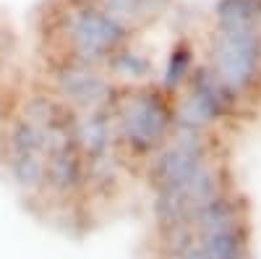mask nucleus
<instances>
[{
	"label": "nucleus",
	"instance_id": "nucleus-1",
	"mask_svg": "<svg viewBox=\"0 0 261 259\" xmlns=\"http://www.w3.org/2000/svg\"><path fill=\"white\" fill-rule=\"evenodd\" d=\"M89 97L42 71L34 79H0V170L42 218L89 228L120 199V165Z\"/></svg>",
	"mask_w": 261,
	"mask_h": 259
}]
</instances>
